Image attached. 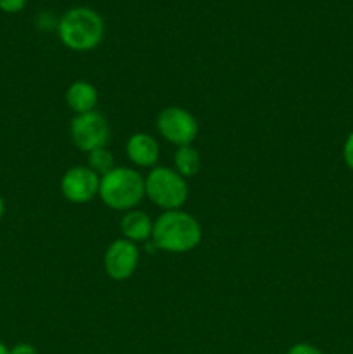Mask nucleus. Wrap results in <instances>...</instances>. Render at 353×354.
Listing matches in <instances>:
<instances>
[{
    "instance_id": "10",
    "label": "nucleus",
    "mask_w": 353,
    "mask_h": 354,
    "mask_svg": "<svg viewBox=\"0 0 353 354\" xmlns=\"http://www.w3.org/2000/svg\"><path fill=\"white\" fill-rule=\"evenodd\" d=\"M99 102V92L92 83L85 80H76L66 90V104L76 114H85L96 111Z\"/></svg>"
},
{
    "instance_id": "1",
    "label": "nucleus",
    "mask_w": 353,
    "mask_h": 354,
    "mask_svg": "<svg viewBox=\"0 0 353 354\" xmlns=\"http://www.w3.org/2000/svg\"><path fill=\"white\" fill-rule=\"evenodd\" d=\"M203 228L192 214L182 209L163 211L152 223V245L159 251L183 254L199 245Z\"/></svg>"
},
{
    "instance_id": "8",
    "label": "nucleus",
    "mask_w": 353,
    "mask_h": 354,
    "mask_svg": "<svg viewBox=\"0 0 353 354\" xmlns=\"http://www.w3.org/2000/svg\"><path fill=\"white\" fill-rule=\"evenodd\" d=\"M99 183L100 176L89 166H73L62 175L61 194L69 203L85 204L99 196Z\"/></svg>"
},
{
    "instance_id": "5",
    "label": "nucleus",
    "mask_w": 353,
    "mask_h": 354,
    "mask_svg": "<svg viewBox=\"0 0 353 354\" xmlns=\"http://www.w3.org/2000/svg\"><path fill=\"white\" fill-rule=\"evenodd\" d=\"M71 140L78 151L92 152L96 149L106 147L109 142V124L99 111H90L85 114H76L69 127Z\"/></svg>"
},
{
    "instance_id": "11",
    "label": "nucleus",
    "mask_w": 353,
    "mask_h": 354,
    "mask_svg": "<svg viewBox=\"0 0 353 354\" xmlns=\"http://www.w3.org/2000/svg\"><path fill=\"white\" fill-rule=\"evenodd\" d=\"M152 223L154 221L149 218L147 213H144L141 209H132L123 214V218L120 221V228L121 234H123V239L137 244V242H145L151 239Z\"/></svg>"
},
{
    "instance_id": "6",
    "label": "nucleus",
    "mask_w": 353,
    "mask_h": 354,
    "mask_svg": "<svg viewBox=\"0 0 353 354\" xmlns=\"http://www.w3.org/2000/svg\"><path fill=\"white\" fill-rule=\"evenodd\" d=\"M156 128L166 142L176 145V147L192 145L197 137V131H199L196 118L187 109L176 106L166 107L158 114Z\"/></svg>"
},
{
    "instance_id": "19",
    "label": "nucleus",
    "mask_w": 353,
    "mask_h": 354,
    "mask_svg": "<svg viewBox=\"0 0 353 354\" xmlns=\"http://www.w3.org/2000/svg\"><path fill=\"white\" fill-rule=\"evenodd\" d=\"M3 214H6V203H3V197L0 196V221H2Z\"/></svg>"
},
{
    "instance_id": "3",
    "label": "nucleus",
    "mask_w": 353,
    "mask_h": 354,
    "mask_svg": "<svg viewBox=\"0 0 353 354\" xmlns=\"http://www.w3.org/2000/svg\"><path fill=\"white\" fill-rule=\"evenodd\" d=\"M99 197L109 209L132 211L145 197L144 176L134 168L121 166L113 168L109 173L100 176Z\"/></svg>"
},
{
    "instance_id": "13",
    "label": "nucleus",
    "mask_w": 353,
    "mask_h": 354,
    "mask_svg": "<svg viewBox=\"0 0 353 354\" xmlns=\"http://www.w3.org/2000/svg\"><path fill=\"white\" fill-rule=\"evenodd\" d=\"M87 166L99 176L106 175L111 169L116 168V166H114V156L111 154L106 147L96 149V151L89 152V154H87Z\"/></svg>"
},
{
    "instance_id": "2",
    "label": "nucleus",
    "mask_w": 353,
    "mask_h": 354,
    "mask_svg": "<svg viewBox=\"0 0 353 354\" xmlns=\"http://www.w3.org/2000/svg\"><path fill=\"white\" fill-rule=\"evenodd\" d=\"M104 21L89 7H73L59 19V40L75 52H89L104 40Z\"/></svg>"
},
{
    "instance_id": "17",
    "label": "nucleus",
    "mask_w": 353,
    "mask_h": 354,
    "mask_svg": "<svg viewBox=\"0 0 353 354\" xmlns=\"http://www.w3.org/2000/svg\"><path fill=\"white\" fill-rule=\"evenodd\" d=\"M10 354H38V351L30 342H17L10 348Z\"/></svg>"
},
{
    "instance_id": "4",
    "label": "nucleus",
    "mask_w": 353,
    "mask_h": 354,
    "mask_svg": "<svg viewBox=\"0 0 353 354\" xmlns=\"http://www.w3.org/2000/svg\"><path fill=\"white\" fill-rule=\"evenodd\" d=\"M145 196L163 211L180 209L189 197V185L173 168L156 166L145 176Z\"/></svg>"
},
{
    "instance_id": "12",
    "label": "nucleus",
    "mask_w": 353,
    "mask_h": 354,
    "mask_svg": "<svg viewBox=\"0 0 353 354\" xmlns=\"http://www.w3.org/2000/svg\"><path fill=\"white\" fill-rule=\"evenodd\" d=\"M173 166L175 171L183 178H192L201 169V156L192 145H183L176 147L175 156H173Z\"/></svg>"
},
{
    "instance_id": "18",
    "label": "nucleus",
    "mask_w": 353,
    "mask_h": 354,
    "mask_svg": "<svg viewBox=\"0 0 353 354\" xmlns=\"http://www.w3.org/2000/svg\"><path fill=\"white\" fill-rule=\"evenodd\" d=\"M0 354H10V348L2 341H0Z\"/></svg>"
},
{
    "instance_id": "9",
    "label": "nucleus",
    "mask_w": 353,
    "mask_h": 354,
    "mask_svg": "<svg viewBox=\"0 0 353 354\" xmlns=\"http://www.w3.org/2000/svg\"><path fill=\"white\" fill-rule=\"evenodd\" d=\"M127 158L132 165L138 168H156L159 161V144L154 137L149 133L138 131V133L130 135L125 145Z\"/></svg>"
},
{
    "instance_id": "16",
    "label": "nucleus",
    "mask_w": 353,
    "mask_h": 354,
    "mask_svg": "<svg viewBox=\"0 0 353 354\" xmlns=\"http://www.w3.org/2000/svg\"><path fill=\"white\" fill-rule=\"evenodd\" d=\"M343 161L353 171V131L346 137L345 144H343Z\"/></svg>"
},
{
    "instance_id": "7",
    "label": "nucleus",
    "mask_w": 353,
    "mask_h": 354,
    "mask_svg": "<svg viewBox=\"0 0 353 354\" xmlns=\"http://www.w3.org/2000/svg\"><path fill=\"white\" fill-rule=\"evenodd\" d=\"M138 261H141V252L137 244L127 239L113 241L104 252V270L107 277L116 282L132 279V275L137 272Z\"/></svg>"
},
{
    "instance_id": "15",
    "label": "nucleus",
    "mask_w": 353,
    "mask_h": 354,
    "mask_svg": "<svg viewBox=\"0 0 353 354\" xmlns=\"http://www.w3.org/2000/svg\"><path fill=\"white\" fill-rule=\"evenodd\" d=\"M28 0H0V10L7 14H17L26 7Z\"/></svg>"
},
{
    "instance_id": "14",
    "label": "nucleus",
    "mask_w": 353,
    "mask_h": 354,
    "mask_svg": "<svg viewBox=\"0 0 353 354\" xmlns=\"http://www.w3.org/2000/svg\"><path fill=\"white\" fill-rule=\"evenodd\" d=\"M286 354H324L322 349H318L317 346L310 344V342H296V344L291 346L287 349Z\"/></svg>"
}]
</instances>
